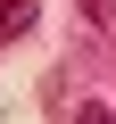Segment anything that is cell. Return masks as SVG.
Instances as JSON below:
<instances>
[{
    "label": "cell",
    "instance_id": "obj_1",
    "mask_svg": "<svg viewBox=\"0 0 116 124\" xmlns=\"http://www.w3.org/2000/svg\"><path fill=\"white\" fill-rule=\"evenodd\" d=\"M25 25H33V0H0V41H17Z\"/></svg>",
    "mask_w": 116,
    "mask_h": 124
},
{
    "label": "cell",
    "instance_id": "obj_2",
    "mask_svg": "<svg viewBox=\"0 0 116 124\" xmlns=\"http://www.w3.org/2000/svg\"><path fill=\"white\" fill-rule=\"evenodd\" d=\"M83 17H91V25H99V17H108V0H83Z\"/></svg>",
    "mask_w": 116,
    "mask_h": 124
}]
</instances>
